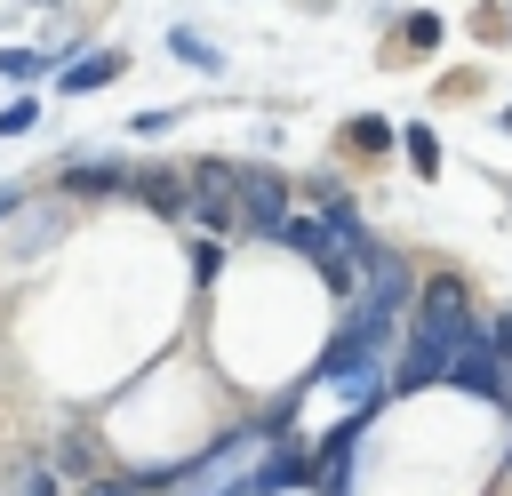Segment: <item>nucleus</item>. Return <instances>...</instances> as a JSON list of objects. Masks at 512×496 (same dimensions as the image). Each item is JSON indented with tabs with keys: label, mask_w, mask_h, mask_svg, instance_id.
Instances as JSON below:
<instances>
[{
	"label": "nucleus",
	"mask_w": 512,
	"mask_h": 496,
	"mask_svg": "<svg viewBox=\"0 0 512 496\" xmlns=\"http://www.w3.org/2000/svg\"><path fill=\"white\" fill-rule=\"evenodd\" d=\"M272 456H280V448H272L264 432H232V440H216L200 464H184L176 488H184V496H248V488L264 480Z\"/></svg>",
	"instance_id": "1"
},
{
	"label": "nucleus",
	"mask_w": 512,
	"mask_h": 496,
	"mask_svg": "<svg viewBox=\"0 0 512 496\" xmlns=\"http://www.w3.org/2000/svg\"><path fill=\"white\" fill-rule=\"evenodd\" d=\"M408 336H424V344H440V352H464V344H472V336H488V328L472 320L464 280L432 272V280H424V296H416V312H408Z\"/></svg>",
	"instance_id": "2"
},
{
	"label": "nucleus",
	"mask_w": 512,
	"mask_h": 496,
	"mask_svg": "<svg viewBox=\"0 0 512 496\" xmlns=\"http://www.w3.org/2000/svg\"><path fill=\"white\" fill-rule=\"evenodd\" d=\"M288 176L280 168H256V160H240V176H232V200H240V224L256 232V240H280L288 232Z\"/></svg>",
	"instance_id": "3"
},
{
	"label": "nucleus",
	"mask_w": 512,
	"mask_h": 496,
	"mask_svg": "<svg viewBox=\"0 0 512 496\" xmlns=\"http://www.w3.org/2000/svg\"><path fill=\"white\" fill-rule=\"evenodd\" d=\"M448 384H456V392H472V400H496V408H504V392H512V368H504V352H496L488 336H472V344L456 352Z\"/></svg>",
	"instance_id": "4"
},
{
	"label": "nucleus",
	"mask_w": 512,
	"mask_h": 496,
	"mask_svg": "<svg viewBox=\"0 0 512 496\" xmlns=\"http://www.w3.org/2000/svg\"><path fill=\"white\" fill-rule=\"evenodd\" d=\"M64 192L112 200V192H136V168H128L120 152H80V160H64Z\"/></svg>",
	"instance_id": "5"
},
{
	"label": "nucleus",
	"mask_w": 512,
	"mask_h": 496,
	"mask_svg": "<svg viewBox=\"0 0 512 496\" xmlns=\"http://www.w3.org/2000/svg\"><path fill=\"white\" fill-rule=\"evenodd\" d=\"M448 368H456V352H440V344L408 336V344H400V360H392V400H408V392H432V384H448Z\"/></svg>",
	"instance_id": "6"
},
{
	"label": "nucleus",
	"mask_w": 512,
	"mask_h": 496,
	"mask_svg": "<svg viewBox=\"0 0 512 496\" xmlns=\"http://www.w3.org/2000/svg\"><path fill=\"white\" fill-rule=\"evenodd\" d=\"M120 72H128V56H120V48H88L80 64H64V72H56V88H64V96H96V88H112Z\"/></svg>",
	"instance_id": "7"
},
{
	"label": "nucleus",
	"mask_w": 512,
	"mask_h": 496,
	"mask_svg": "<svg viewBox=\"0 0 512 496\" xmlns=\"http://www.w3.org/2000/svg\"><path fill=\"white\" fill-rule=\"evenodd\" d=\"M136 200H152L160 216H192V168H136Z\"/></svg>",
	"instance_id": "8"
},
{
	"label": "nucleus",
	"mask_w": 512,
	"mask_h": 496,
	"mask_svg": "<svg viewBox=\"0 0 512 496\" xmlns=\"http://www.w3.org/2000/svg\"><path fill=\"white\" fill-rule=\"evenodd\" d=\"M280 248H296V256H312V264H328V256H344V248L328 240V216H288V232H280Z\"/></svg>",
	"instance_id": "9"
},
{
	"label": "nucleus",
	"mask_w": 512,
	"mask_h": 496,
	"mask_svg": "<svg viewBox=\"0 0 512 496\" xmlns=\"http://www.w3.org/2000/svg\"><path fill=\"white\" fill-rule=\"evenodd\" d=\"M168 48H176V56L192 64V72H224V56H216V40H200L192 24H176V32H168Z\"/></svg>",
	"instance_id": "10"
},
{
	"label": "nucleus",
	"mask_w": 512,
	"mask_h": 496,
	"mask_svg": "<svg viewBox=\"0 0 512 496\" xmlns=\"http://www.w3.org/2000/svg\"><path fill=\"white\" fill-rule=\"evenodd\" d=\"M400 144H408V168H416V176H440V136H432V128H408Z\"/></svg>",
	"instance_id": "11"
},
{
	"label": "nucleus",
	"mask_w": 512,
	"mask_h": 496,
	"mask_svg": "<svg viewBox=\"0 0 512 496\" xmlns=\"http://www.w3.org/2000/svg\"><path fill=\"white\" fill-rule=\"evenodd\" d=\"M352 144H360V152H392V120L360 112V120H352Z\"/></svg>",
	"instance_id": "12"
},
{
	"label": "nucleus",
	"mask_w": 512,
	"mask_h": 496,
	"mask_svg": "<svg viewBox=\"0 0 512 496\" xmlns=\"http://www.w3.org/2000/svg\"><path fill=\"white\" fill-rule=\"evenodd\" d=\"M48 72V56H32V48H0V80H40Z\"/></svg>",
	"instance_id": "13"
},
{
	"label": "nucleus",
	"mask_w": 512,
	"mask_h": 496,
	"mask_svg": "<svg viewBox=\"0 0 512 496\" xmlns=\"http://www.w3.org/2000/svg\"><path fill=\"white\" fill-rule=\"evenodd\" d=\"M32 120H40V104H32V96H16V104H0V136H24Z\"/></svg>",
	"instance_id": "14"
},
{
	"label": "nucleus",
	"mask_w": 512,
	"mask_h": 496,
	"mask_svg": "<svg viewBox=\"0 0 512 496\" xmlns=\"http://www.w3.org/2000/svg\"><path fill=\"white\" fill-rule=\"evenodd\" d=\"M224 272V248L216 240H192V280H216Z\"/></svg>",
	"instance_id": "15"
},
{
	"label": "nucleus",
	"mask_w": 512,
	"mask_h": 496,
	"mask_svg": "<svg viewBox=\"0 0 512 496\" xmlns=\"http://www.w3.org/2000/svg\"><path fill=\"white\" fill-rule=\"evenodd\" d=\"M488 344H496V352H504V368H512V312H496V320H488ZM504 408H512V392H504Z\"/></svg>",
	"instance_id": "16"
},
{
	"label": "nucleus",
	"mask_w": 512,
	"mask_h": 496,
	"mask_svg": "<svg viewBox=\"0 0 512 496\" xmlns=\"http://www.w3.org/2000/svg\"><path fill=\"white\" fill-rule=\"evenodd\" d=\"M128 128H136V136H168V128H176V112H136Z\"/></svg>",
	"instance_id": "17"
}]
</instances>
